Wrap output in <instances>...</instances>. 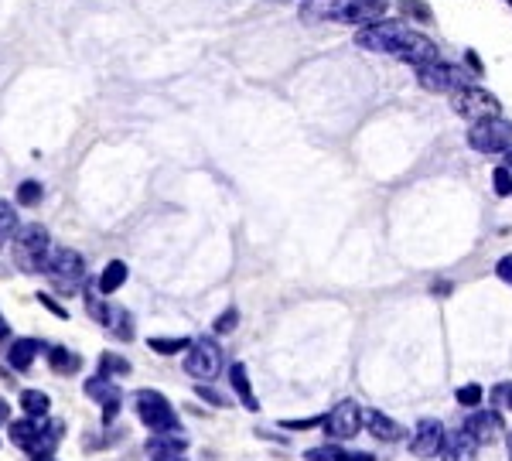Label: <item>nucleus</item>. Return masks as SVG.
Here are the masks:
<instances>
[{"label":"nucleus","instance_id":"32","mask_svg":"<svg viewBox=\"0 0 512 461\" xmlns=\"http://www.w3.org/2000/svg\"><path fill=\"white\" fill-rule=\"evenodd\" d=\"M117 339H123V342H130L134 339V318H130V311H117V321H113V328H110Z\"/></svg>","mask_w":512,"mask_h":461},{"label":"nucleus","instance_id":"33","mask_svg":"<svg viewBox=\"0 0 512 461\" xmlns=\"http://www.w3.org/2000/svg\"><path fill=\"white\" fill-rule=\"evenodd\" d=\"M236 325H239V311L226 308L216 321H212V332H216V335H229V332H236Z\"/></svg>","mask_w":512,"mask_h":461},{"label":"nucleus","instance_id":"40","mask_svg":"<svg viewBox=\"0 0 512 461\" xmlns=\"http://www.w3.org/2000/svg\"><path fill=\"white\" fill-rule=\"evenodd\" d=\"M465 65L475 72L478 79H485V65H482V59H478V52H472V48H468V52H465Z\"/></svg>","mask_w":512,"mask_h":461},{"label":"nucleus","instance_id":"49","mask_svg":"<svg viewBox=\"0 0 512 461\" xmlns=\"http://www.w3.org/2000/svg\"><path fill=\"white\" fill-rule=\"evenodd\" d=\"M506 7H512V0H506Z\"/></svg>","mask_w":512,"mask_h":461},{"label":"nucleus","instance_id":"8","mask_svg":"<svg viewBox=\"0 0 512 461\" xmlns=\"http://www.w3.org/2000/svg\"><path fill=\"white\" fill-rule=\"evenodd\" d=\"M386 11H390V0H328V21L355 31L386 18Z\"/></svg>","mask_w":512,"mask_h":461},{"label":"nucleus","instance_id":"26","mask_svg":"<svg viewBox=\"0 0 512 461\" xmlns=\"http://www.w3.org/2000/svg\"><path fill=\"white\" fill-rule=\"evenodd\" d=\"M147 345H151V352H158V356H178V352L192 349V339H185V335H178V339H161V335H154Z\"/></svg>","mask_w":512,"mask_h":461},{"label":"nucleus","instance_id":"12","mask_svg":"<svg viewBox=\"0 0 512 461\" xmlns=\"http://www.w3.org/2000/svg\"><path fill=\"white\" fill-rule=\"evenodd\" d=\"M393 59L403 62V65H410V69H417V65H427V62H434V59H441V48H437V41L427 38L424 31L410 28V35L403 38L400 52H396Z\"/></svg>","mask_w":512,"mask_h":461},{"label":"nucleus","instance_id":"19","mask_svg":"<svg viewBox=\"0 0 512 461\" xmlns=\"http://www.w3.org/2000/svg\"><path fill=\"white\" fill-rule=\"evenodd\" d=\"M188 438L181 431H164V434H151L147 438V455L158 458V455H171V451H185Z\"/></svg>","mask_w":512,"mask_h":461},{"label":"nucleus","instance_id":"14","mask_svg":"<svg viewBox=\"0 0 512 461\" xmlns=\"http://www.w3.org/2000/svg\"><path fill=\"white\" fill-rule=\"evenodd\" d=\"M465 431L472 434V438H475L478 444H492V441H499L502 434H506V421H502L499 410H482V407H475V410H472V417L465 421Z\"/></svg>","mask_w":512,"mask_h":461},{"label":"nucleus","instance_id":"48","mask_svg":"<svg viewBox=\"0 0 512 461\" xmlns=\"http://www.w3.org/2000/svg\"><path fill=\"white\" fill-rule=\"evenodd\" d=\"M509 448H512V434H509Z\"/></svg>","mask_w":512,"mask_h":461},{"label":"nucleus","instance_id":"17","mask_svg":"<svg viewBox=\"0 0 512 461\" xmlns=\"http://www.w3.org/2000/svg\"><path fill=\"white\" fill-rule=\"evenodd\" d=\"M229 386H233V393L239 397V403H243L246 410H260V400H256V393H253V383H250V373H246V366L243 362H233L229 366Z\"/></svg>","mask_w":512,"mask_h":461},{"label":"nucleus","instance_id":"39","mask_svg":"<svg viewBox=\"0 0 512 461\" xmlns=\"http://www.w3.org/2000/svg\"><path fill=\"white\" fill-rule=\"evenodd\" d=\"M38 301H41V304H45V308H48V311H52V315H55V318H69V311H65V308H62V304H59V301H55V298H52V294H38Z\"/></svg>","mask_w":512,"mask_h":461},{"label":"nucleus","instance_id":"2","mask_svg":"<svg viewBox=\"0 0 512 461\" xmlns=\"http://www.w3.org/2000/svg\"><path fill=\"white\" fill-rule=\"evenodd\" d=\"M11 257L24 270V274H41L48 257H52V236H48V229L41 226V222L21 226L18 233H14Z\"/></svg>","mask_w":512,"mask_h":461},{"label":"nucleus","instance_id":"38","mask_svg":"<svg viewBox=\"0 0 512 461\" xmlns=\"http://www.w3.org/2000/svg\"><path fill=\"white\" fill-rule=\"evenodd\" d=\"M325 424V414L321 417H308V421H280V427H291V431H311V427Z\"/></svg>","mask_w":512,"mask_h":461},{"label":"nucleus","instance_id":"6","mask_svg":"<svg viewBox=\"0 0 512 461\" xmlns=\"http://www.w3.org/2000/svg\"><path fill=\"white\" fill-rule=\"evenodd\" d=\"M45 274H48V281L59 287V294H76L82 281H86V260H82L79 250L59 246V250H52V257H48Z\"/></svg>","mask_w":512,"mask_h":461},{"label":"nucleus","instance_id":"13","mask_svg":"<svg viewBox=\"0 0 512 461\" xmlns=\"http://www.w3.org/2000/svg\"><path fill=\"white\" fill-rule=\"evenodd\" d=\"M444 438H448V431H444V424L437 421V417H424V421L417 424L414 438H410V455L414 458H437L444 448Z\"/></svg>","mask_w":512,"mask_h":461},{"label":"nucleus","instance_id":"36","mask_svg":"<svg viewBox=\"0 0 512 461\" xmlns=\"http://www.w3.org/2000/svg\"><path fill=\"white\" fill-rule=\"evenodd\" d=\"M492 403L495 407H506V410H512V383H499L492 390Z\"/></svg>","mask_w":512,"mask_h":461},{"label":"nucleus","instance_id":"29","mask_svg":"<svg viewBox=\"0 0 512 461\" xmlns=\"http://www.w3.org/2000/svg\"><path fill=\"white\" fill-rule=\"evenodd\" d=\"M11 233H18V212H14L11 202L0 199V243H4Z\"/></svg>","mask_w":512,"mask_h":461},{"label":"nucleus","instance_id":"4","mask_svg":"<svg viewBox=\"0 0 512 461\" xmlns=\"http://www.w3.org/2000/svg\"><path fill=\"white\" fill-rule=\"evenodd\" d=\"M451 110H454V117H461V120H468V123H478V120L499 117V113H502V100L492 93V89H485L482 82H472V86L451 93Z\"/></svg>","mask_w":512,"mask_h":461},{"label":"nucleus","instance_id":"20","mask_svg":"<svg viewBox=\"0 0 512 461\" xmlns=\"http://www.w3.org/2000/svg\"><path fill=\"white\" fill-rule=\"evenodd\" d=\"M48 366H52V373H59V376H72L82 369V356L72 349H65V345H52V349H48Z\"/></svg>","mask_w":512,"mask_h":461},{"label":"nucleus","instance_id":"34","mask_svg":"<svg viewBox=\"0 0 512 461\" xmlns=\"http://www.w3.org/2000/svg\"><path fill=\"white\" fill-rule=\"evenodd\" d=\"M338 455H342V448H335V444H321V448L304 451V461H338Z\"/></svg>","mask_w":512,"mask_h":461},{"label":"nucleus","instance_id":"42","mask_svg":"<svg viewBox=\"0 0 512 461\" xmlns=\"http://www.w3.org/2000/svg\"><path fill=\"white\" fill-rule=\"evenodd\" d=\"M434 298H451V291H454V284L451 281H434Z\"/></svg>","mask_w":512,"mask_h":461},{"label":"nucleus","instance_id":"31","mask_svg":"<svg viewBox=\"0 0 512 461\" xmlns=\"http://www.w3.org/2000/svg\"><path fill=\"white\" fill-rule=\"evenodd\" d=\"M41 195H45V185L35 181V178H28V181H21V185H18V202L21 205H38Z\"/></svg>","mask_w":512,"mask_h":461},{"label":"nucleus","instance_id":"9","mask_svg":"<svg viewBox=\"0 0 512 461\" xmlns=\"http://www.w3.org/2000/svg\"><path fill=\"white\" fill-rule=\"evenodd\" d=\"M185 373L195 376L198 383H212L222 373V349L216 339H198L185 352Z\"/></svg>","mask_w":512,"mask_h":461},{"label":"nucleus","instance_id":"30","mask_svg":"<svg viewBox=\"0 0 512 461\" xmlns=\"http://www.w3.org/2000/svg\"><path fill=\"white\" fill-rule=\"evenodd\" d=\"M492 188L499 199H512V168L499 164V168L492 171Z\"/></svg>","mask_w":512,"mask_h":461},{"label":"nucleus","instance_id":"22","mask_svg":"<svg viewBox=\"0 0 512 461\" xmlns=\"http://www.w3.org/2000/svg\"><path fill=\"white\" fill-rule=\"evenodd\" d=\"M41 424H45V417H24V421H14L11 424V441L18 444V448L31 451L41 434Z\"/></svg>","mask_w":512,"mask_h":461},{"label":"nucleus","instance_id":"35","mask_svg":"<svg viewBox=\"0 0 512 461\" xmlns=\"http://www.w3.org/2000/svg\"><path fill=\"white\" fill-rule=\"evenodd\" d=\"M195 397H198V400H205V403H212V407H229V400L222 397L219 390H212L209 383H198V386H195Z\"/></svg>","mask_w":512,"mask_h":461},{"label":"nucleus","instance_id":"47","mask_svg":"<svg viewBox=\"0 0 512 461\" xmlns=\"http://www.w3.org/2000/svg\"><path fill=\"white\" fill-rule=\"evenodd\" d=\"M502 158H506V168H512V151H509V154H502Z\"/></svg>","mask_w":512,"mask_h":461},{"label":"nucleus","instance_id":"45","mask_svg":"<svg viewBox=\"0 0 512 461\" xmlns=\"http://www.w3.org/2000/svg\"><path fill=\"white\" fill-rule=\"evenodd\" d=\"M7 417H11V410H7V403L0 400V421H7Z\"/></svg>","mask_w":512,"mask_h":461},{"label":"nucleus","instance_id":"15","mask_svg":"<svg viewBox=\"0 0 512 461\" xmlns=\"http://www.w3.org/2000/svg\"><path fill=\"white\" fill-rule=\"evenodd\" d=\"M362 421H366L369 434L386 444H400L407 441V427H403L400 421H393V417H386L383 410H362Z\"/></svg>","mask_w":512,"mask_h":461},{"label":"nucleus","instance_id":"24","mask_svg":"<svg viewBox=\"0 0 512 461\" xmlns=\"http://www.w3.org/2000/svg\"><path fill=\"white\" fill-rule=\"evenodd\" d=\"M103 298H106V294H99V287H89V291H86V311L99 321V325L113 328V321H117L120 308H110V304H106Z\"/></svg>","mask_w":512,"mask_h":461},{"label":"nucleus","instance_id":"27","mask_svg":"<svg viewBox=\"0 0 512 461\" xmlns=\"http://www.w3.org/2000/svg\"><path fill=\"white\" fill-rule=\"evenodd\" d=\"M99 373H106V376H127L130 373V359L117 356V352H103V356H99Z\"/></svg>","mask_w":512,"mask_h":461},{"label":"nucleus","instance_id":"16","mask_svg":"<svg viewBox=\"0 0 512 461\" xmlns=\"http://www.w3.org/2000/svg\"><path fill=\"white\" fill-rule=\"evenodd\" d=\"M478 458V441L472 434L461 427V431H451L444 438V448H441V461H475Z\"/></svg>","mask_w":512,"mask_h":461},{"label":"nucleus","instance_id":"37","mask_svg":"<svg viewBox=\"0 0 512 461\" xmlns=\"http://www.w3.org/2000/svg\"><path fill=\"white\" fill-rule=\"evenodd\" d=\"M495 277H499L502 284L512 287V253H506V257H499V263H495Z\"/></svg>","mask_w":512,"mask_h":461},{"label":"nucleus","instance_id":"11","mask_svg":"<svg viewBox=\"0 0 512 461\" xmlns=\"http://www.w3.org/2000/svg\"><path fill=\"white\" fill-rule=\"evenodd\" d=\"M86 397L96 400L99 407H103V424L106 427L117 421V414H120V407H123V397H120V386L113 383V376L96 373L93 380H86Z\"/></svg>","mask_w":512,"mask_h":461},{"label":"nucleus","instance_id":"21","mask_svg":"<svg viewBox=\"0 0 512 461\" xmlns=\"http://www.w3.org/2000/svg\"><path fill=\"white\" fill-rule=\"evenodd\" d=\"M38 352H45V345H41L38 339H14L11 352H7V359H11L14 369H31V362L38 359Z\"/></svg>","mask_w":512,"mask_h":461},{"label":"nucleus","instance_id":"23","mask_svg":"<svg viewBox=\"0 0 512 461\" xmlns=\"http://www.w3.org/2000/svg\"><path fill=\"white\" fill-rule=\"evenodd\" d=\"M396 11H400V18H407L410 24H424V28L437 24L434 7L427 4V0H396Z\"/></svg>","mask_w":512,"mask_h":461},{"label":"nucleus","instance_id":"28","mask_svg":"<svg viewBox=\"0 0 512 461\" xmlns=\"http://www.w3.org/2000/svg\"><path fill=\"white\" fill-rule=\"evenodd\" d=\"M454 400H458L461 407L475 410V407H482L485 390H482V386H478V383H465V386H458V390H454Z\"/></svg>","mask_w":512,"mask_h":461},{"label":"nucleus","instance_id":"46","mask_svg":"<svg viewBox=\"0 0 512 461\" xmlns=\"http://www.w3.org/2000/svg\"><path fill=\"white\" fill-rule=\"evenodd\" d=\"M7 335H11V328H7V321L0 318V339H7Z\"/></svg>","mask_w":512,"mask_h":461},{"label":"nucleus","instance_id":"44","mask_svg":"<svg viewBox=\"0 0 512 461\" xmlns=\"http://www.w3.org/2000/svg\"><path fill=\"white\" fill-rule=\"evenodd\" d=\"M31 461H55L52 451H41V455H31Z\"/></svg>","mask_w":512,"mask_h":461},{"label":"nucleus","instance_id":"7","mask_svg":"<svg viewBox=\"0 0 512 461\" xmlns=\"http://www.w3.org/2000/svg\"><path fill=\"white\" fill-rule=\"evenodd\" d=\"M468 147L478 154H509L512 151V120H506L499 113V117L468 123Z\"/></svg>","mask_w":512,"mask_h":461},{"label":"nucleus","instance_id":"18","mask_svg":"<svg viewBox=\"0 0 512 461\" xmlns=\"http://www.w3.org/2000/svg\"><path fill=\"white\" fill-rule=\"evenodd\" d=\"M127 277H130V267L123 260H110L103 267V274H99V281H96V287H99V294H117L123 284H127Z\"/></svg>","mask_w":512,"mask_h":461},{"label":"nucleus","instance_id":"43","mask_svg":"<svg viewBox=\"0 0 512 461\" xmlns=\"http://www.w3.org/2000/svg\"><path fill=\"white\" fill-rule=\"evenodd\" d=\"M151 461H188V458H185V451H171V455H158Z\"/></svg>","mask_w":512,"mask_h":461},{"label":"nucleus","instance_id":"10","mask_svg":"<svg viewBox=\"0 0 512 461\" xmlns=\"http://www.w3.org/2000/svg\"><path fill=\"white\" fill-rule=\"evenodd\" d=\"M366 427L362 421V407L355 400H338L332 410L325 414V424H321V431L328 434L332 441H352L355 434Z\"/></svg>","mask_w":512,"mask_h":461},{"label":"nucleus","instance_id":"3","mask_svg":"<svg viewBox=\"0 0 512 461\" xmlns=\"http://www.w3.org/2000/svg\"><path fill=\"white\" fill-rule=\"evenodd\" d=\"M407 35H410L407 18H379L355 31V48L369 55H396Z\"/></svg>","mask_w":512,"mask_h":461},{"label":"nucleus","instance_id":"41","mask_svg":"<svg viewBox=\"0 0 512 461\" xmlns=\"http://www.w3.org/2000/svg\"><path fill=\"white\" fill-rule=\"evenodd\" d=\"M338 461H376V455H369V451H342Z\"/></svg>","mask_w":512,"mask_h":461},{"label":"nucleus","instance_id":"1","mask_svg":"<svg viewBox=\"0 0 512 461\" xmlns=\"http://www.w3.org/2000/svg\"><path fill=\"white\" fill-rule=\"evenodd\" d=\"M414 79L420 89L437 93V96H451V93H458V89L472 86V82H482L465 62H448V59H434L427 65H417Z\"/></svg>","mask_w":512,"mask_h":461},{"label":"nucleus","instance_id":"5","mask_svg":"<svg viewBox=\"0 0 512 461\" xmlns=\"http://www.w3.org/2000/svg\"><path fill=\"white\" fill-rule=\"evenodd\" d=\"M134 407L140 424L151 434H164V431H181L178 410L171 407V400L158 390H137L134 393Z\"/></svg>","mask_w":512,"mask_h":461},{"label":"nucleus","instance_id":"25","mask_svg":"<svg viewBox=\"0 0 512 461\" xmlns=\"http://www.w3.org/2000/svg\"><path fill=\"white\" fill-rule=\"evenodd\" d=\"M48 407H52L48 393H41V390H24L21 393V410L28 417H48Z\"/></svg>","mask_w":512,"mask_h":461}]
</instances>
